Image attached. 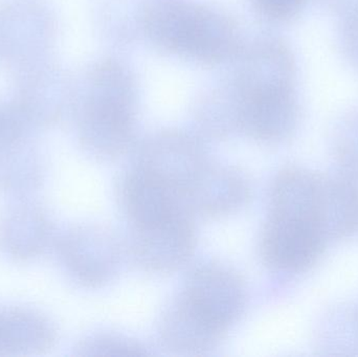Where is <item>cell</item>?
<instances>
[{"mask_svg":"<svg viewBox=\"0 0 358 357\" xmlns=\"http://www.w3.org/2000/svg\"><path fill=\"white\" fill-rule=\"evenodd\" d=\"M146 24L149 35L157 44L196 60H221L235 46V31L229 20L187 2L157 4L148 13Z\"/></svg>","mask_w":358,"mask_h":357,"instance_id":"cell-1","label":"cell"},{"mask_svg":"<svg viewBox=\"0 0 358 357\" xmlns=\"http://www.w3.org/2000/svg\"><path fill=\"white\" fill-rule=\"evenodd\" d=\"M101 77L96 92L82 111L80 138L94 156L115 159L132 143L134 106L125 80L117 71H106Z\"/></svg>","mask_w":358,"mask_h":357,"instance_id":"cell-2","label":"cell"},{"mask_svg":"<svg viewBox=\"0 0 358 357\" xmlns=\"http://www.w3.org/2000/svg\"><path fill=\"white\" fill-rule=\"evenodd\" d=\"M178 297L198 318L227 335L243 314L248 293L235 270L210 262L189 272Z\"/></svg>","mask_w":358,"mask_h":357,"instance_id":"cell-3","label":"cell"},{"mask_svg":"<svg viewBox=\"0 0 358 357\" xmlns=\"http://www.w3.org/2000/svg\"><path fill=\"white\" fill-rule=\"evenodd\" d=\"M237 110V124L252 138L264 142L283 140L292 133L298 108L290 82L245 75Z\"/></svg>","mask_w":358,"mask_h":357,"instance_id":"cell-4","label":"cell"},{"mask_svg":"<svg viewBox=\"0 0 358 357\" xmlns=\"http://www.w3.org/2000/svg\"><path fill=\"white\" fill-rule=\"evenodd\" d=\"M57 251L69 274L86 287H100L110 282L121 262L117 238L98 226H77L63 235Z\"/></svg>","mask_w":358,"mask_h":357,"instance_id":"cell-5","label":"cell"},{"mask_svg":"<svg viewBox=\"0 0 358 357\" xmlns=\"http://www.w3.org/2000/svg\"><path fill=\"white\" fill-rule=\"evenodd\" d=\"M191 214L187 210L157 224L132 228L131 252L140 266L166 274L189 262L197 240Z\"/></svg>","mask_w":358,"mask_h":357,"instance_id":"cell-6","label":"cell"},{"mask_svg":"<svg viewBox=\"0 0 358 357\" xmlns=\"http://www.w3.org/2000/svg\"><path fill=\"white\" fill-rule=\"evenodd\" d=\"M325 240L311 222L269 214L261 238V254L265 263L275 270L302 272L319 259Z\"/></svg>","mask_w":358,"mask_h":357,"instance_id":"cell-7","label":"cell"},{"mask_svg":"<svg viewBox=\"0 0 358 357\" xmlns=\"http://www.w3.org/2000/svg\"><path fill=\"white\" fill-rule=\"evenodd\" d=\"M208 161L199 143L187 134L163 132L141 148L136 167L178 189L183 195Z\"/></svg>","mask_w":358,"mask_h":357,"instance_id":"cell-8","label":"cell"},{"mask_svg":"<svg viewBox=\"0 0 358 357\" xmlns=\"http://www.w3.org/2000/svg\"><path fill=\"white\" fill-rule=\"evenodd\" d=\"M120 198L132 228L150 226L191 211L180 191L138 167L122 180Z\"/></svg>","mask_w":358,"mask_h":357,"instance_id":"cell-9","label":"cell"},{"mask_svg":"<svg viewBox=\"0 0 358 357\" xmlns=\"http://www.w3.org/2000/svg\"><path fill=\"white\" fill-rule=\"evenodd\" d=\"M250 188L244 176L233 168L208 163L185 192L191 211L210 217L235 213L245 205Z\"/></svg>","mask_w":358,"mask_h":357,"instance_id":"cell-10","label":"cell"},{"mask_svg":"<svg viewBox=\"0 0 358 357\" xmlns=\"http://www.w3.org/2000/svg\"><path fill=\"white\" fill-rule=\"evenodd\" d=\"M41 165L20 117L0 109V188L21 190L39 180Z\"/></svg>","mask_w":358,"mask_h":357,"instance_id":"cell-11","label":"cell"},{"mask_svg":"<svg viewBox=\"0 0 358 357\" xmlns=\"http://www.w3.org/2000/svg\"><path fill=\"white\" fill-rule=\"evenodd\" d=\"M315 224L326 239L344 238L358 231V188L347 178L320 176Z\"/></svg>","mask_w":358,"mask_h":357,"instance_id":"cell-12","label":"cell"},{"mask_svg":"<svg viewBox=\"0 0 358 357\" xmlns=\"http://www.w3.org/2000/svg\"><path fill=\"white\" fill-rule=\"evenodd\" d=\"M52 240V224L38 207H17L0 220V249L15 259L42 255Z\"/></svg>","mask_w":358,"mask_h":357,"instance_id":"cell-13","label":"cell"},{"mask_svg":"<svg viewBox=\"0 0 358 357\" xmlns=\"http://www.w3.org/2000/svg\"><path fill=\"white\" fill-rule=\"evenodd\" d=\"M54 324L39 312L23 308L0 309V356H29L54 346Z\"/></svg>","mask_w":358,"mask_h":357,"instance_id":"cell-14","label":"cell"},{"mask_svg":"<svg viewBox=\"0 0 358 357\" xmlns=\"http://www.w3.org/2000/svg\"><path fill=\"white\" fill-rule=\"evenodd\" d=\"M159 337L166 349L187 356L206 354L225 337L194 316L178 298L162 318Z\"/></svg>","mask_w":358,"mask_h":357,"instance_id":"cell-15","label":"cell"},{"mask_svg":"<svg viewBox=\"0 0 358 357\" xmlns=\"http://www.w3.org/2000/svg\"><path fill=\"white\" fill-rule=\"evenodd\" d=\"M319 180L320 176L306 170H283L271 187V215L306 220L317 226L315 212Z\"/></svg>","mask_w":358,"mask_h":357,"instance_id":"cell-16","label":"cell"},{"mask_svg":"<svg viewBox=\"0 0 358 357\" xmlns=\"http://www.w3.org/2000/svg\"><path fill=\"white\" fill-rule=\"evenodd\" d=\"M80 356H147L146 348L124 335H92L82 341L78 346Z\"/></svg>","mask_w":358,"mask_h":357,"instance_id":"cell-17","label":"cell"},{"mask_svg":"<svg viewBox=\"0 0 358 357\" xmlns=\"http://www.w3.org/2000/svg\"><path fill=\"white\" fill-rule=\"evenodd\" d=\"M336 152L345 169L358 173V117L350 119L341 130Z\"/></svg>","mask_w":358,"mask_h":357,"instance_id":"cell-18","label":"cell"},{"mask_svg":"<svg viewBox=\"0 0 358 357\" xmlns=\"http://www.w3.org/2000/svg\"><path fill=\"white\" fill-rule=\"evenodd\" d=\"M263 10L273 18L294 16L302 6L303 0H257Z\"/></svg>","mask_w":358,"mask_h":357,"instance_id":"cell-19","label":"cell"},{"mask_svg":"<svg viewBox=\"0 0 358 357\" xmlns=\"http://www.w3.org/2000/svg\"><path fill=\"white\" fill-rule=\"evenodd\" d=\"M347 52L350 59L358 66V18L348 20V31L346 33Z\"/></svg>","mask_w":358,"mask_h":357,"instance_id":"cell-20","label":"cell"},{"mask_svg":"<svg viewBox=\"0 0 358 357\" xmlns=\"http://www.w3.org/2000/svg\"><path fill=\"white\" fill-rule=\"evenodd\" d=\"M332 8L348 16L349 20L358 18V0H328Z\"/></svg>","mask_w":358,"mask_h":357,"instance_id":"cell-21","label":"cell"}]
</instances>
